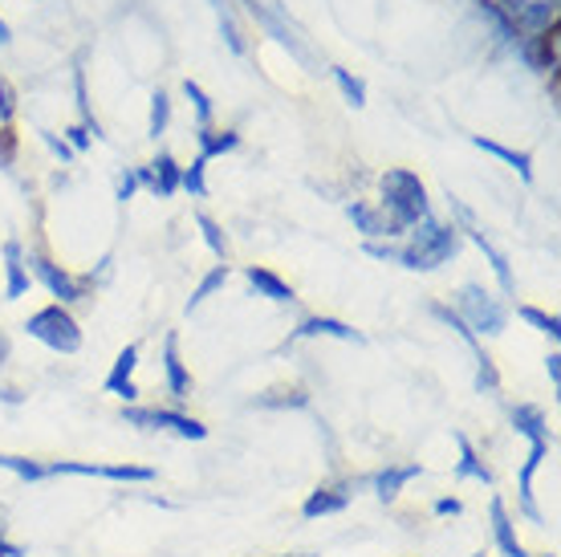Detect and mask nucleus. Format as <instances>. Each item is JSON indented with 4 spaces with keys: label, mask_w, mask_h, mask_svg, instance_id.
Returning <instances> with one entry per match:
<instances>
[{
    "label": "nucleus",
    "mask_w": 561,
    "mask_h": 557,
    "mask_svg": "<svg viewBox=\"0 0 561 557\" xmlns=\"http://www.w3.org/2000/svg\"><path fill=\"white\" fill-rule=\"evenodd\" d=\"M9 354H13V346H9V338L0 334V366L9 363Z\"/></svg>",
    "instance_id": "45"
},
{
    "label": "nucleus",
    "mask_w": 561,
    "mask_h": 557,
    "mask_svg": "<svg viewBox=\"0 0 561 557\" xmlns=\"http://www.w3.org/2000/svg\"><path fill=\"white\" fill-rule=\"evenodd\" d=\"M451 444H456V452H460V461H456V468H451V476H456V480H477V485H484V488L496 485L492 468L484 464L480 447L472 444L468 435H463V432H451Z\"/></svg>",
    "instance_id": "19"
},
{
    "label": "nucleus",
    "mask_w": 561,
    "mask_h": 557,
    "mask_svg": "<svg viewBox=\"0 0 561 557\" xmlns=\"http://www.w3.org/2000/svg\"><path fill=\"white\" fill-rule=\"evenodd\" d=\"M42 143H45V147H49V151L57 155V159H61V163H70V159H73L70 143L61 139V135H54V130H42Z\"/></svg>",
    "instance_id": "39"
},
{
    "label": "nucleus",
    "mask_w": 561,
    "mask_h": 557,
    "mask_svg": "<svg viewBox=\"0 0 561 557\" xmlns=\"http://www.w3.org/2000/svg\"><path fill=\"white\" fill-rule=\"evenodd\" d=\"M451 314H456L477 338L505 334V326H508V306L496 297V293L484 289L480 281H463L460 289H456V297H451Z\"/></svg>",
    "instance_id": "3"
},
{
    "label": "nucleus",
    "mask_w": 561,
    "mask_h": 557,
    "mask_svg": "<svg viewBox=\"0 0 561 557\" xmlns=\"http://www.w3.org/2000/svg\"><path fill=\"white\" fill-rule=\"evenodd\" d=\"M13 118H16V90H13V82L0 73V126H13Z\"/></svg>",
    "instance_id": "36"
},
{
    "label": "nucleus",
    "mask_w": 561,
    "mask_h": 557,
    "mask_svg": "<svg viewBox=\"0 0 561 557\" xmlns=\"http://www.w3.org/2000/svg\"><path fill=\"white\" fill-rule=\"evenodd\" d=\"M379 187H382L379 208L391 216L399 232H408V228H415L420 220H427V216H432V200H427V187H423V180L415 175V171L387 168V171H382Z\"/></svg>",
    "instance_id": "2"
},
{
    "label": "nucleus",
    "mask_w": 561,
    "mask_h": 557,
    "mask_svg": "<svg viewBox=\"0 0 561 557\" xmlns=\"http://www.w3.org/2000/svg\"><path fill=\"white\" fill-rule=\"evenodd\" d=\"M135 192H139V175H135V168H127L118 175V204H130Z\"/></svg>",
    "instance_id": "38"
},
{
    "label": "nucleus",
    "mask_w": 561,
    "mask_h": 557,
    "mask_svg": "<svg viewBox=\"0 0 561 557\" xmlns=\"http://www.w3.org/2000/svg\"><path fill=\"white\" fill-rule=\"evenodd\" d=\"M472 557H484V554H472Z\"/></svg>",
    "instance_id": "48"
},
{
    "label": "nucleus",
    "mask_w": 561,
    "mask_h": 557,
    "mask_svg": "<svg viewBox=\"0 0 561 557\" xmlns=\"http://www.w3.org/2000/svg\"><path fill=\"white\" fill-rule=\"evenodd\" d=\"M309 338H337V342H351V346H366L363 330H354L351 321H342V318H325V314H306V318L294 326L289 342H309Z\"/></svg>",
    "instance_id": "12"
},
{
    "label": "nucleus",
    "mask_w": 561,
    "mask_h": 557,
    "mask_svg": "<svg viewBox=\"0 0 561 557\" xmlns=\"http://www.w3.org/2000/svg\"><path fill=\"white\" fill-rule=\"evenodd\" d=\"M330 78H334L337 94L346 98L354 111H363V106H366V82H363V78H354V73L342 70V66H334V70H330Z\"/></svg>",
    "instance_id": "32"
},
{
    "label": "nucleus",
    "mask_w": 561,
    "mask_h": 557,
    "mask_svg": "<svg viewBox=\"0 0 561 557\" xmlns=\"http://www.w3.org/2000/svg\"><path fill=\"white\" fill-rule=\"evenodd\" d=\"M423 476V464L420 461H408V464H382L379 473L366 476V488L379 497L382 504H394L399 497H403V488L411 485V480H420Z\"/></svg>",
    "instance_id": "11"
},
{
    "label": "nucleus",
    "mask_w": 561,
    "mask_h": 557,
    "mask_svg": "<svg viewBox=\"0 0 561 557\" xmlns=\"http://www.w3.org/2000/svg\"><path fill=\"white\" fill-rule=\"evenodd\" d=\"M183 94H187V102H192V111H196V130H208V126H216V111H211V98L208 90L199 82H183Z\"/></svg>",
    "instance_id": "29"
},
{
    "label": "nucleus",
    "mask_w": 561,
    "mask_h": 557,
    "mask_svg": "<svg viewBox=\"0 0 561 557\" xmlns=\"http://www.w3.org/2000/svg\"><path fill=\"white\" fill-rule=\"evenodd\" d=\"M61 139L70 143V151L78 155V151H85V147H90V139H94V135H90L82 123H73V126H66V130H61Z\"/></svg>",
    "instance_id": "37"
},
{
    "label": "nucleus",
    "mask_w": 561,
    "mask_h": 557,
    "mask_svg": "<svg viewBox=\"0 0 561 557\" xmlns=\"http://www.w3.org/2000/svg\"><path fill=\"white\" fill-rule=\"evenodd\" d=\"M45 476H85V480H111V485H151L154 468H147V464L45 461Z\"/></svg>",
    "instance_id": "8"
},
{
    "label": "nucleus",
    "mask_w": 561,
    "mask_h": 557,
    "mask_svg": "<svg viewBox=\"0 0 561 557\" xmlns=\"http://www.w3.org/2000/svg\"><path fill=\"white\" fill-rule=\"evenodd\" d=\"M496 13L505 16L508 29L517 33V49L534 37H546L558 29L561 0H489Z\"/></svg>",
    "instance_id": "6"
},
{
    "label": "nucleus",
    "mask_w": 561,
    "mask_h": 557,
    "mask_svg": "<svg viewBox=\"0 0 561 557\" xmlns=\"http://www.w3.org/2000/svg\"><path fill=\"white\" fill-rule=\"evenodd\" d=\"M180 192H187L192 200H208V159H204V155H196V159L180 171Z\"/></svg>",
    "instance_id": "27"
},
{
    "label": "nucleus",
    "mask_w": 561,
    "mask_h": 557,
    "mask_svg": "<svg viewBox=\"0 0 561 557\" xmlns=\"http://www.w3.org/2000/svg\"><path fill=\"white\" fill-rule=\"evenodd\" d=\"M517 318L525 321V326H534L537 334H546L553 346L561 342V318L558 314H546V309H537V306H517Z\"/></svg>",
    "instance_id": "28"
},
{
    "label": "nucleus",
    "mask_w": 561,
    "mask_h": 557,
    "mask_svg": "<svg viewBox=\"0 0 561 557\" xmlns=\"http://www.w3.org/2000/svg\"><path fill=\"white\" fill-rule=\"evenodd\" d=\"M16 151H21V143H16V130L13 126H0V171H16Z\"/></svg>",
    "instance_id": "35"
},
{
    "label": "nucleus",
    "mask_w": 561,
    "mask_h": 557,
    "mask_svg": "<svg viewBox=\"0 0 561 557\" xmlns=\"http://www.w3.org/2000/svg\"><path fill=\"white\" fill-rule=\"evenodd\" d=\"M123 423H127V428H135V432L175 435V440H187V444H204V440H208V428H204V419L187 416L183 407L127 403V407H123Z\"/></svg>",
    "instance_id": "4"
},
{
    "label": "nucleus",
    "mask_w": 561,
    "mask_h": 557,
    "mask_svg": "<svg viewBox=\"0 0 561 557\" xmlns=\"http://www.w3.org/2000/svg\"><path fill=\"white\" fill-rule=\"evenodd\" d=\"M171 126V98L163 94V90H154L151 94V114H147V135H151L154 143L168 135Z\"/></svg>",
    "instance_id": "33"
},
{
    "label": "nucleus",
    "mask_w": 561,
    "mask_h": 557,
    "mask_svg": "<svg viewBox=\"0 0 561 557\" xmlns=\"http://www.w3.org/2000/svg\"><path fill=\"white\" fill-rule=\"evenodd\" d=\"M25 334L33 338V342H42L45 350H54V354H78L82 342H85L78 318H73L66 306H57V302L42 306L37 314H28Z\"/></svg>",
    "instance_id": "5"
},
{
    "label": "nucleus",
    "mask_w": 561,
    "mask_h": 557,
    "mask_svg": "<svg viewBox=\"0 0 561 557\" xmlns=\"http://www.w3.org/2000/svg\"><path fill=\"white\" fill-rule=\"evenodd\" d=\"M537 557H558V554H537Z\"/></svg>",
    "instance_id": "47"
},
{
    "label": "nucleus",
    "mask_w": 561,
    "mask_h": 557,
    "mask_svg": "<svg viewBox=\"0 0 561 557\" xmlns=\"http://www.w3.org/2000/svg\"><path fill=\"white\" fill-rule=\"evenodd\" d=\"M73 98H78V123H82L94 139H102V123L94 118V106H90V90H85L82 70H73Z\"/></svg>",
    "instance_id": "30"
},
{
    "label": "nucleus",
    "mask_w": 561,
    "mask_h": 557,
    "mask_svg": "<svg viewBox=\"0 0 561 557\" xmlns=\"http://www.w3.org/2000/svg\"><path fill=\"white\" fill-rule=\"evenodd\" d=\"M460 237L472 240V245L484 252V261H489L492 273H496V285H501V293H505V297H513V293H517V277H513V265H508V252L501 249V245H496V240H492L480 224H477V228H468V232H460Z\"/></svg>",
    "instance_id": "17"
},
{
    "label": "nucleus",
    "mask_w": 561,
    "mask_h": 557,
    "mask_svg": "<svg viewBox=\"0 0 561 557\" xmlns=\"http://www.w3.org/2000/svg\"><path fill=\"white\" fill-rule=\"evenodd\" d=\"M240 4H244V9H249V16H253L256 25H265L268 37H277V42L285 45V49H289V54H294L297 61H306V66H313V54H309L306 45H301V37H297L294 29H289L285 21H280L277 9H268V4H261V0H240Z\"/></svg>",
    "instance_id": "15"
},
{
    "label": "nucleus",
    "mask_w": 561,
    "mask_h": 557,
    "mask_svg": "<svg viewBox=\"0 0 561 557\" xmlns=\"http://www.w3.org/2000/svg\"><path fill=\"white\" fill-rule=\"evenodd\" d=\"M489 533H492V545H496V554L501 557H534L525 549V542L517 537V521L508 513L505 497H489Z\"/></svg>",
    "instance_id": "13"
},
{
    "label": "nucleus",
    "mask_w": 561,
    "mask_h": 557,
    "mask_svg": "<svg viewBox=\"0 0 561 557\" xmlns=\"http://www.w3.org/2000/svg\"><path fill=\"white\" fill-rule=\"evenodd\" d=\"M0 473L16 476L21 485H42V480H49V476H45V461H33V456H13V452H0Z\"/></svg>",
    "instance_id": "25"
},
{
    "label": "nucleus",
    "mask_w": 561,
    "mask_h": 557,
    "mask_svg": "<svg viewBox=\"0 0 561 557\" xmlns=\"http://www.w3.org/2000/svg\"><path fill=\"white\" fill-rule=\"evenodd\" d=\"M0 399H4V403H9V407H16V403H21V399H25V395H21V390H16V387H0Z\"/></svg>",
    "instance_id": "43"
},
{
    "label": "nucleus",
    "mask_w": 561,
    "mask_h": 557,
    "mask_svg": "<svg viewBox=\"0 0 561 557\" xmlns=\"http://www.w3.org/2000/svg\"><path fill=\"white\" fill-rule=\"evenodd\" d=\"M277 557H318V554H277Z\"/></svg>",
    "instance_id": "46"
},
{
    "label": "nucleus",
    "mask_w": 561,
    "mask_h": 557,
    "mask_svg": "<svg viewBox=\"0 0 561 557\" xmlns=\"http://www.w3.org/2000/svg\"><path fill=\"white\" fill-rule=\"evenodd\" d=\"M432 513L444 516V521H448V516H460L463 513V501H460V497H439V501L432 504Z\"/></svg>",
    "instance_id": "40"
},
{
    "label": "nucleus",
    "mask_w": 561,
    "mask_h": 557,
    "mask_svg": "<svg viewBox=\"0 0 561 557\" xmlns=\"http://www.w3.org/2000/svg\"><path fill=\"white\" fill-rule=\"evenodd\" d=\"M472 147H477V151H484V155H492V159H501L505 168H513V171H517L520 183H534V155H529V151L505 147V143L484 139V135H472Z\"/></svg>",
    "instance_id": "22"
},
{
    "label": "nucleus",
    "mask_w": 561,
    "mask_h": 557,
    "mask_svg": "<svg viewBox=\"0 0 561 557\" xmlns=\"http://www.w3.org/2000/svg\"><path fill=\"white\" fill-rule=\"evenodd\" d=\"M363 485H366V476H337V480H325V485H318L306 501H301V516H306V521H322V516L346 513Z\"/></svg>",
    "instance_id": "9"
},
{
    "label": "nucleus",
    "mask_w": 561,
    "mask_h": 557,
    "mask_svg": "<svg viewBox=\"0 0 561 557\" xmlns=\"http://www.w3.org/2000/svg\"><path fill=\"white\" fill-rule=\"evenodd\" d=\"M25 265H28V277L45 285L49 297H57V306H82L85 297H90V285H85L78 273H70L66 265H57L54 257H45V252H25Z\"/></svg>",
    "instance_id": "7"
},
{
    "label": "nucleus",
    "mask_w": 561,
    "mask_h": 557,
    "mask_svg": "<svg viewBox=\"0 0 561 557\" xmlns=\"http://www.w3.org/2000/svg\"><path fill=\"white\" fill-rule=\"evenodd\" d=\"M403 245H399V257H394V265L411 269V273H435V269H444L448 261H456V252H460L463 237L456 224H444L427 216L420 220L415 228L403 232Z\"/></svg>",
    "instance_id": "1"
},
{
    "label": "nucleus",
    "mask_w": 561,
    "mask_h": 557,
    "mask_svg": "<svg viewBox=\"0 0 561 557\" xmlns=\"http://www.w3.org/2000/svg\"><path fill=\"white\" fill-rule=\"evenodd\" d=\"M163 387H168L171 403L183 407L187 399H192V371H187V363H183L180 354V334H163Z\"/></svg>",
    "instance_id": "14"
},
{
    "label": "nucleus",
    "mask_w": 561,
    "mask_h": 557,
    "mask_svg": "<svg viewBox=\"0 0 561 557\" xmlns=\"http://www.w3.org/2000/svg\"><path fill=\"white\" fill-rule=\"evenodd\" d=\"M346 216H351L354 232H363L366 240H399L403 232L394 228V220L379 204H370V200H351L346 204Z\"/></svg>",
    "instance_id": "16"
},
{
    "label": "nucleus",
    "mask_w": 561,
    "mask_h": 557,
    "mask_svg": "<svg viewBox=\"0 0 561 557\" xmlns=\"http://www.w3.org/2000/svg\"><path fill=\"white\" fill-rule=\"evenodd\" d=\"M0 261H4V302H21L33 285L28 277V265H25V245L21 240H4L0 245Z\"/></svg>",
    "instance_id": "18"
},
{
    "label": "nucleus",
    "mask_w": 561,
    "mask_h": 557,
    "mask_svg": "<svg viewBox=\"0 0 561 557\" xmlns=\"http://www.w3.org/2000/svg\"><path fill=\"white\" fill-rule=\"evenodd\" d=\"M0 557H25V549H21V545H13L4 533H0Z\"/></svg>",
    "instance_id": "42"
},
{
    "label": "nucleus",
    "mask_w": 561,
    "mask_h": 557,
    "mask_svg": "<svg viewBox=\"0 0 561 557\" xmlns=\"http://www.w3.org/2000/svg\"><path fill=\"white\" fill-rule=\"evenodd\" d=\"M139 354L142 346L139 342H130V346L118 350V359L111 363V371H106V378H102V390L111 395V399H118V403H139V383H135V371H139Z\"/></svg>",
    "instance_id": "10"
},
{
    "label": "nucleus",
    "mask_w": 561,
    "mask_h": 557,
    "mask_svg": "<svg viewBox=\"0 0 561 557\" xmlns=\"http://www.w3.org/2000/svg\"><path fill=\"white\" fill-rule=\"evenodd\" d=\"M196 228H199V237H204V245L211 249V257H216V261H228V237H225V228L211 220L208 212H196Z\"/></svg>",
    "instance_id": "31"
},
{
    "label": "nucleus",
    "mask_w": 561,
    "mask_h": 557,
    "mask_svg": "<svg viewBox=\"0 0 561 557\" xmlns=\"http://www.w3.org/2000/svg\"><path fill=\"white\" fill-rule=\"evenodd\" d=\"M228 273H232V269H228L225 261H220V265H211L208 273H204V277H199V285H196V289H192V297H187V302H183V314H196V309L204 306V302H208L211 293H220V289H225Z\"/></svg>",
    "instance_id": "26"
},
{
    "label": "nucleus",
    "mask_w": 561,
    "mask_h": 557,
    "mask_svg": "<svg viewBox=\"0 0 561 557\" xmlns=\"http://www.w3.org/2000/svg\"><path fill=\"white\" fill-rule=\"evenodd\" d=\"M13 42V29H9V21H4V16H0V49H4V45Z\"/></svg>",
    "instance_id": "44"
},
{
    "label": "nucleus",
    "mask_w": 561,
    "mask_h": 557,
    "mask_svg": "<svg viewBox=\"0 0 561 557\" xmlns=\"http://www.w3.org/2000/svg\"><path fill=\"white\" fill-rule=\"evenodd\" d=\"M546 375H549V383H553V390H561V354H558V346L546 354Z\"/></svg>",
    "instance_id": "41"
},
{
    "label": "nucleus",
    "mask_w": 561,
    "mask_h": 557,
    "mask_svg": "<svg viewBox=\"0 0 561 557\" xmlns=\"http://www.w3.org/2000/svg\"><path fill=\"white\" fill-rule=\"evenodd\" d=\"M244 281L256 289V297H268L273 306H294L297 302V293H294V285L285 277H277L273 269H265V265H249L244 269Z\"/></svg>",
    "instance_id": "21"
},
{
    "label": "nucleus",
    "mask_w": 561,
    "mask_h": 557,
    "mask_svg": "<svg viewBox=\"0 0 561 557\" xmlns=\"http://www.w3.org/2000/svg\"><path fill=\"white\" fill-rule=\"evenodd\" d=\"M253 407H294V411H301V407H309V395L306 390H289V387H280V390H268V395H256Z\"/></svg>",
    "instance_id": "34"
},
{
    "label": "nucleus",
    "mask_w": 561,
    "mask_h": 557,
    "mask_svg": "<svg viewBox=\"0 0 561 557\" xmlns=\"http://www.w3.org/2000/svg\"><path fill=\"white\" fill-rule=\"evenodd\" d=\"M151 168V195H159V200H171V195L180 192V163H175V155L171 151H159L147 163Z\"/></svg>",
    "instance_id": "23"
},
{
    "label": "nucleus",
    "mask_w": 561,
    "mask_h": 557,
    "mask_svg": "<svg viewBox=\"0 0 561 557\" xmlns=\"http://www.w3.org/2000/svg\"><path fill=\"white\" fill-rule=\"evenodd\" d=\"M196 147L204 159H220V155H232L240 147V135L237 130H216V126H208V130H196Z\"/></svg>",
    "instance_id": "24"
},
{
    "label": "nucleus",
    "mask_w": 561,
    "mask_h": 557,
    "mask_svg": "<svg viewBox=\"0 0 561 557\" xmlns=\"http://www.w3.org/2000/svg\"><path fill=\"white\" fill-rule=\"evenodd\" d=\"M508 423H513V432L525 435L529 444H549L553 447V428H549L546 411L537 403H513L508 407Z\"/></svg>",
    "instance_id": "20"
}]
</instances>
